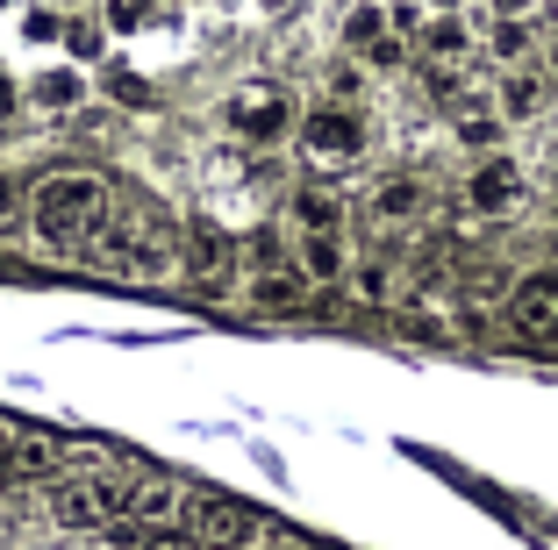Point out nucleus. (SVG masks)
Instances as JSON below:
<instances>
[{
	"mask_svg": "<svg viewBox=\"0 0 558 550\" xmlns=\"http://www.w3.org/2000/svg\"><path fill=\"white\" fill-rule=\"evenodd\" d=\"M108 215H116L108 179H100V172H80V164H58V172H44L29 186V229H36V243H44L50 258L86 250V243L108 229Z\"/></svg>",
	"mask_w": 558,
	"mask_h": 550,
	"instance_id": "f257e3e1",
	"label": "nucleus"
},
{
	"mask_svg": "<svg viewBox=\"0 0 558 550\" xmlns=\"http://www.w3.org/2000/svg\"><path fill=\"white\" fill-rule=\"evenodd\" d=\"M86 250H94L100 272H116V279H165L180 265V243L165 236V229L136 222V215H108V229H100Z\"/></svg>",
	"mask_w": 558,
	"mask_h": 550,
	"instance_id": "f03ea898",
	"label": "nucleus"
},
{
	"mask_svg": "<svg viewBox=\"0 0 558 550\" xmlns=\"http://www.w3.org/2000/svg\"><path fill=\"white\" fill-rule=\"evenodd\" d=\"M130 486L116 472H65L50 486V522L65 536H94V529H116V515H130Z\"/></svg>",
	"mask_w": 558,
	"mask_h": 550,
	"instance_id": "7ed1b4c3",
	"label": "nucleus"
},
{
	"mask_svg": "<svg viewBox=\"0 0 558 550\" xmlns=\"http://www.w3.org/2000/svg\"><path fill=\"white\" fill-rule=\"evenodd\" d=\"M222 130L236 136V144H279V136L294 130V100H287V86L272 80H244L230 100H222Z\"/></svg>",
	"mask_w": 558,
	"mask_h": 550,
	"instance_id": "20e7f679",
	"label": "nucleus"
},
{
	"mask_svg": "<svg viewBox=\"0 0 558 550\" xmlns=\"http://www.w3.org/2000/svg\"><path fill=\"white\" fill-rule=\"evenodd\" d=\"M236 265H244V250H236L230 229L186 222V236H180V272H186V286H194V293H208V301L236 293Z\"/></svg>",
	"mask_w": 558,
	"mask_h": 550,
	"instance_id": "39448f33",
	"label": "nucleus"
},
{
	"mask_svg": "<svg viewBox=\"0 0 558 550\" xmlns=\"http://www.w3.org/2000/svg\"><path fill=\"white\" fill-rule=\"evenodd\" d=\"M301 150L315 164H351L365 150V114L359 100H323V108L301 114Z\"/></svg>",
	"mask_w": 558,
	"mask_h": 550,
	"instance_id": "423d86ee",
	"label": "nucleus"
},
{
	"mask_svg": "<svg viewBox=\"0 0 558 550\" xmlns=\"http://www.w3.org/2000/svg\"><path fill=\"white\" fill-rule=\"evenodd\" d=\"M523 200H530V172L515 158H501V150L465 172V208L473 215H515Z\"/></svg>",
	"mask_w": 558,
	"mask_h": 550,
	"instance_id": "0eeeda50",
	"label": "nucleus"
},
{
	"mask_svg": "<svg viewBox=\"0 0 558 550\" xmlns=\"http://www.w3.org/2000/svg\"><path fill=\"white\" fill-rule=\"evenodd\" d=\"M265 536V515L244 501H222V493H208V501H194V543L201 550H251Z\"/></svg>",
	"mask_w": 558,
	"mask_h": 550,
	"instance_id": "6e6552de",
	"label": "nucleus"
},
{
	"mask_svg": "<svg viewBox=\"0 0 558 550\" xmlns=\"http://www.w3.org/2000/svg\"><path fill=\"white\" fill-rule=\"evenodd\" d=\"M509 329L530 343H558V265L544 272H523L509 293Z\"/></svg>",
	"mask_w": 558,
	"mask_h": 550,
	"instance_id": "1a4fd4ad",
	"label": "nucleus"
},
{
	"mask_svg": "<svg viewBox=\"0 0 558 550\" xmlns=\"http://www.w3.org/2000/svg\"><path fill=\"white\" fill-rule=\"evenodd\" d=\"M72 472V451L58 437H36V429H15L8 437V451H0V479H15V486H29V479H65Z\"/></svg>",
	"mask_w": 558,
	"mask_h": 550,
	"instance_id": "9d476101",
	"label": "nucleus"
},
{
	"mask_svg": "<svg viewBox=\"0 0 558 550\" xmlns=\"http://www.w3.org/2000/svg\"><path fill=\"white\" fill-rule=\"evenodd\" d=\"M186 508H194V493H186V479H172V472H144V479L130 486V522H144V529H180Z\"/></svg>",
	"mask_w": 558,
	"mask_h": 550,
	"instance_id": "9b49d317",
	"label": "nucleus"
},
{
	"mask_svg": "<svg viewBox=\"0 0 558 550\" xmlns=\"http://www.w3.org/2000/svg\"><path fill=\"white\" fill-rule=\"evenodd\" d=\"M244 301H251L258 315H301V308L315 301V279L301 272V258H294V265H265V272L244 279Z\"/></svg>",
	"mask_w": 558,
	"mask_h": 550,
	"instance_id": "f8f14e48",
	"label": "nucleus"
},
{
	"mask_svg": "<svg viewBox=\"0 0 558 550\" xmlns=\"http://www.w3.org/2000/svg\"><path fill=\"white\" fill-rule=\"evenodd\" d=\"M287 215L301 236H344V194H329V186H301Z\"/></svg>",
	"mask_w": 558,
	"mask_h": 550,
	"instance_id": "ddd939ff",
	"label": "nucleus"
},
{
	"mask_svg": "<svg viewBox=\"0 0 558 550\" xmlns=\"http://www.w3.org/2000/svg\"><path fill=\"white\" fill-rule=\"evenodd\" d=\"M415 44H423V58H437V65H459L465 50H473V29H465L459 15H429Z\"/></svg>",
	"mask_w": 558,
	"mask_h": 550,
	"instance_id": "4468645a",
	"label": "nucleus"
},
{
	"mask_svg": "<svg viewBox=\"0 0 558 550\" xmlns=\"http://www.w3.org/2000/svg\"><path fill=\"white\" fill-rule=\"evenodd\" d=\"M537 108H544V72L509 65V72H501V114H509V122H530Z\"/></svg>",
	"mask_w": 558,
	"mask_h": 550,
	"instance_id": "2eb2a0df",
	"label": "nucleus"
},
{
	"mask_svg": "<svg viewBox=\"0 0 558 550\" xmlns=\"http://www.w3.org/2000/svg\"><path fill=\"white\" fill-rule=\"evenodd\" d=\"M373 215L379 222H415V215H423V186H415V179H379L373 186Z\"/></svg>",
	"mask_w": 558,
	"mask_h": 550,
	"instance_id": "dca6fc26",
	"label": "nucleus"
},
{
	"mask_svg": "<svg viewBox=\"0 0 558 550\" xmlns=\"http://www.w3.org/2000/svg\"><path fill=\"white\" fill-rule=\"evenodd\" d=\"M301 272L323 286V279H351L344 265V236H301Z\"/></svg>",
	"mask_w": 558,
	"mask_h": 550,
	"instance_id": "f3484780",
	"label": "nucleus"
},
{
	"mask_svg": "<svg viewBox=\"0 0 558 550\" xmlns=\"http://www.w3.org/2000/svg\"><path fill=\"white\" fill-rule=\"evenodd\" d=\"M379 36H395V22H387V8H379V0H359V8L344 15V44H351V50H373Z\"/></svg>",
	"mask_w": 558,
	"mask_h": 550,
	"instance_id": "a211bd4d",
	"label": "nucleus"
},
{
	"mask_svg": "<svg viewBox=\"0 0 558 550\" xmlns=\"http://www.w3.org/2000/svg\"><path fill=\"white\" fill-rule=\"evenodd\" d=\"M29 100H44V108H80V100H86V80L58 65V72H44V80L29 86Z\"/></svg>",
	"mask_w": 558,
	"mask_h": 550,
	"instance_id": "6ab92c4d",
	"label": "nucleus"
},
{
	"mask_svg": "<svg viewBox=\"0 0 558 550\" xmlns=\"http://www.w3.org/2000/svg\"><path fill=\"white\" fill-rule=\"evenodd\" d=\"M351 293H359L365 308H379V301H395V272L379 258H365V265H351Z\"/></svg>",
	"mask_w": 558,
	"mask_h": 550,
	"instance_id": "aec40b11",
	"label": "nucleus"
},
{
	"mask_svg": "<svg viewBox=\"0 0 558 550\" xmlns=\"http://www.w3.org/2000/svg\"><path fill=\"white\" fill-rule=\"evenodd\" d=\"M501 122H509V114L465 108V114H459V144H465V150H494V144H501Z\"/></svg>",
	"mask_w": 558,
	"mask_h": 550,
	"instance_id": "412c9836",
	"label": "nucleus"
},
{
	"mask_svg": "<svg viewBox=\"0 0 558 550\" xmlns=\"http://www.w3.org/2000/svg\"><path fill=\"white\" fill-rule=\"evenodd\" d=\"M487 50L501 58V65H530V22H494Z\"/></svg>",
	"mask_w": 558,
	"mask_h": 550,
	"instance_id": "4be33fe9",
	"label": "nucleus"
},
{
	"mask_svg": "<svg viewBox=\"0 0 558 550\" xmlns=\"http://www.w3.org/2000/svg\"><path fill=\"white\" fill-rule=\"evenodd\" d=\"M29 222V186L15 179V164H0V229Z\"/></svg>",
	"mask_w": 558,
	"mask_h": 550,
	"instance_id": "5701e85b",
	"label": "nucleus"
},
{
	"mask_svg": "<svg viewBox=\"0 0 558 550\" xmlns=\"http://www.w3.org/2000/svg\"><path fill=\"white\" fill-rule=\"evenodd\" d=\"M100 36H108V22H94V15L65 22V50L72 58H100Z\"/></svg>",
	"mask_w": 558,
	"mask_h": 550,
	"instance_id": "b1692460",
	"label": "nucleus"
},
{
	"mask_svg": "<svg viewBox=\"0 0 558 550\" xmlns=\"http://www.w3.org/2000/svg\"><path fill=\"white\" fill-rule=\"evenodd\" d=\"M100 22H108V29H144L150 0H100Z\"/></svg>",
	"mask_w": 558,
	"mask_h": 550,
	"instance_id": "393cba45",
	"label": "nucleus"
},
{
	"mask_svg": "<svg viewBox=\"0 0 558 550\" xmlns=\"http://www.w3.org/2000/svg\"><path fill=\"white\" fill-rule=\"evenodd\" d=\"M359 86H365L359 65H329V100H359Z\"/></svg>",
	"mask_w": 558,
	"mask_h": 550,
	"instance_id": "a878e982",
	"label": "nucleus"
},
{
	"mask_svg": "<svg viewBox=\"0 0 558 550\" xmlns=\"http://www.w3.org/2000/svg\"><path fill=\"white\" fill-rule=\"evenodd\" d=\"M365 65H373V72H395L401 65V36H379V44L365 50Z\"/></svg>",
	"mask_w": 558,
	"mask_h": 550,
	"instance_id": "bb28decb",
	"label": "nucleus"
},
{
	"mask_svg": "<svg viewBox=\"0 0 558 550\" xmlns=\"http://www.w3.org/2000/svg\"><path fill=\"white\" fill-rule=\"evenodd\" d=\"M487 8H494V22H530L544 0H487Z\"/></svg>",
	"mask_w": 558,
	"mask_h": 550,
	"instance_id": "cd10ccee",
	"label": "nucleus"
},
{
	"mask_svg": "<svg viewBox=\"0 0 558 550\" xmlns=\"http://www.w3.org/2000/svg\"><path fill=\"white\" fill-rule=\"evenodd\" d=\"M116 94H122V100H150V86L130 80V72H116Z\"/></svg>",
	"mask_w": 558,
	"mask_h": 550,
	"instance_id": "c85d7f7f",
	"label": "nucleus"
},
{
	"mask_svg": "<svg viewBox=\"0 0 558 550\" xmlns=\"http://www.w3.org/2000/svg\"><path fill=\"white\" fill-rule=\"evenodd\" d=\"M544 194H551V208H558V150H551V164H544Z\"/></svg>",
	"mask_w": 558,
	"mask_h": 550,
	"instance_id": "c756f323",
	"label": "nucleus"
},
{
	"mask_svg": "<svg viewBox=\"0 0 558 550\" xmlns=\"http://www.w3.org/2000/svg\"><path fill=\"white\" fill-rule=\"evenodd\" d=\"M0 114H15V80L0 72Z\"/></svg>",
	"mask_w": 558,
	"mask_h": 550,
	"instance_id": "7c9ffc66",
	"label": "nucleus"
},
{
	"mask_svg": "<svg viewBox=\"0 0 558 550\" xmlns=\"http://www.w3.org/2000/svg\"><path fill=\"white\" fill-rule=\"evenodd\" d=\"M144 550H201V543H180V536H158V543H144Z\"/></svg>",
	"mask_w": 558,
	"mask_h": 550,
	"instance_id": "2f4dec72",
	"label": "nucleus"
},
{
	"mask_svg": "<svg viewBox=\"0 0 558 550\" xmlns=\"http://www.w3.org/2000/svg\"><path fill=\"white\" fill-rule=\"evenodd\" d=\"M8 529H15V522H8V508H0V543H8Z\"/></svg>",
	"mask_w": 558,
	"mask_h": 550,
	"instance_id": "473e14b6",
	"label": "nucleus"
},
{
	"mask_svg": "<svg viewBox=\"0 0 558 550\" xmlns=\"http://www.w3.org/2000/svg\"><path fill=\"white\" fill-rule=\"evenodd\" d=\"M437 8H451V0H437Z\"/></svg>",
	"mask_w": 558,
	"mask_h": 550,
	"instance_id": "72a5a7b5",
	"label": "nucleus"
},
{
	"mask_svg": "<svg viewBox=\"0 0 558 550\" xmlns=\"http://www.w3.org/2000/svg\"><path fill=\"white\" fill-rule=\"evenodd\" d=\"M0 451H8V437H0Z\"/></svg>",
	"mask_w": 558,
	"mask_h": 550,
	"instance_id": "f704fd0d",
	"label": "nucleus"
},
{
	"mask_svg": "<svg viewBox=\"0 0 558 550\" xmlns=\"http://www.w3.org/2000/svg\"><path fill=\"white\" fill-rule=\"evenodd\" d=\"M0 8H8V0H0Z\"/></svg>",
	"mask_w": 558,
	"mask_h": 550,
	"instance_id": "c9c22d12",
	"label": "nucleus"
}]
</instances>
